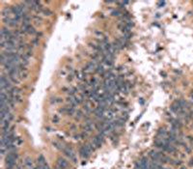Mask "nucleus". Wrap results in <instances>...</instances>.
<instances>
[{
    "label": "nucleus",
    "mask_w": 193,
    "mask_h": 169,
    "mask_svg": "<svg viewBox=\"0 0 193 169\" xmlns=\"http://www.w3.org/2000/svg\"><path fill=\"white\" fill-rule=\"evenodd\" d=\"M63 152H64V154H65L71 160H72L74 162H76V157H75V154H74V150H72L71 147H69V146L64 147Z\"/></svg>",
    "instance_id": "obj_1"
},
{
    "label": "nucleus",
    "mask_w": 193,
    "mask_h": 169,
    "mask_svg": "<svg viewBox=\"0 0 193 169\" xmlns=\"http://www.w3.org/2000/svg\"><path fill=\"white\" fill-rule=\"evenodd\" d=\"M38 169H49L46 160L43 155H40L38 158Z\"/></svg>",
    "instance_id": "obj_2"
},
{
    "label": "nucleus",
    "mask_w": 193,
    "mask_h": 169,
    "mask_svg": "<svg viewBox=\"0 0 193 169\" xmlns=\"http://www.w3.org/2000/svg\"><path fill=\"white\" fill-rule=\"evenodd\" d=\"M57 166L62 168V169H66L68 167V161L65 159V158H59L58 160H57Z\"/></svg>",
    "instance_id": "obj_3"
},
{
    "label": "nucleus",
    "mask_w": 193,
    "mask_h": 169,
    "mask_svg": "<svg viewBox=\"0 0 193 169\" xmlns=\"http://www.w3.org/2000/svg\"><path fill=\"white\" fill-rule=\"evenodd\" d=\"M164 4H165V2H161V1H160V2H158V5H162V6H163Z\"/></svg>",
    "instance_id": "obj_4"
},
{
    "label": "nucleus",
    "mask_w": 193,
    "mask_h": 169,
    "mask_svg": "<svg viewBox=\"0 0 193 169\" xmlns=\"http://www.w3.org/2000/svg\"><path fill=\"white\" fill-rule=\"evenodd\" d=\"M161 169H168V168H163V167H162V168H161Z\"/></svg>",
    "instance_id": "obj_5"
},
{
    "label": "nucleus",
    "mask_w": 193,
    "mask_h": 169,
    "mask_svg": "<svg viewBox=\"0 0 193 169\" xmlns=\"http://www.w3.org/2000/svg\"><path fill=\"white\" fill-rule=\"evenodd\" d=\"M14 169H18V167H15V168H14Z\"/></svg>",
    "instance_id": "obj_6"
},
{
    "label": "nucleus",
    "mask_w": 193,
    "mask_h": 169,
    "mask_svg": "<svg viewBox=\"0 0 193 169\" xmlns=\"http://www.w3.org/2000/svg\"><path fill=\"white\" fill-rule=\"evenodd\" d=\"M181 169H186V168H184V167H182V168H181Z\"/></svg>",
    "instance_id": "obj_7"
},
{
    "label": "nucleus",
    "mask_w": 193,
    "mask_h": 169,
    "mask_svg": "<svg viewBox=\"0 0 193 169\" xmlns=\"http://www.w3.org/2000/svg\"><path fill=\"white\" fill-rule=\"evenodd\" d=\"M34 169H38V168H34Z\"/></svg>",
    "instance_id": "obj_8"
}]
</instances>
